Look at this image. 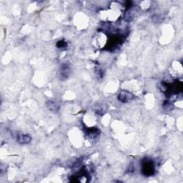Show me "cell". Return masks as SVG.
<instances>
[{
	"label": "cell",
	"mask_w": 183,
	"mask_h": 183,
	"mask_svg": "<svg viewBox=\"0 0 183 183\" xmlns=\"http://www.w3.org/2000/svg\"><path fill=\"white\" fill-rule=\"evenodd\" d=\"M17 140L20 144H28L30 143L31 140H32V137L29 135L22 134V135H19L17 136Z\"/></svg>",
	"instance_id": "3957f363"
},
{
	"label": "cell",
	"mask_w": 183,
	"mask_h": 183,
	"mask_svg": "<svg viewBox=\"0 0 183 183\" xmlns=\"http://www.w3.org/2000/svg\"><path fill=\"white\" fill-rule=\"evenodd\" d=\"M57 46L58 47H64L67 46L66 42H64L63 40H61V41L58 42V43L57 44Z\"/></svg>",
	"instance_id": "8992f818"
},
{
	"label": "cell",
	"mask_w": 183,
	"mask_h": 183,
	"mask_svg": "<svg viewBox=\"0 0 183 183\" xmlns=\"http://www.w3.org/2000/svg\"><path fill=\"white\" fill-rule=\"evenodd\" d=\"M47 106L49 110L52 111H57L59 109V104L57 102L54 101V100H50V101L47 102Z\"/></svg>",
	"instance_id": "5b68a950"
},
{
	"label": "cell",
	"mask_w": 183,
	"mask_h": 183,
	"mask_svg": "<svg viewBox=\"0 0 183 183\" xmlns=\"http://www.w3.org/2000/svg\"><path fill=\"white\" fill-rule=\"evenodd\" d=\"M142 173L145 176H151L155 173V166L151 160L144 161L142 165Z\"/></svg>",
	"instance_id": "6da1fadb"
},
{
	"label": "cell",
	"mask_w": 183,
	"mask_h": 183,
	"mask_svg": "<svg viewBox=\"0 0 183 183\" xmlns=\"http://www.w3.org/2000/svg\"><path fill=\"white\" fill-rule=\"evenodd\" d=\"M118 98H119V100L120 102L126 103V102H128L132 100L133 95L132 94L129 92L122 91L120 92V95L118 96Z\"/></svg>",
	"instance_id": "7a4b0ae2"
},
{
	"label": "cell",
	"mask_w": 183,
	"mask_h": 183,
	"mask_svg": "<svg viewBox=\"0 0 183 183\" xmlns=\"http://www.w3.org/2000/svg\"><path fill=\"white\" fill-rule=\"evenodd\" d=\"M70 66L68 64H64L62 66L61 69H60V76L62 79H67L70 75Z\"/></svg>",
	"instance_id": "277c9868"
}]
</instances>
